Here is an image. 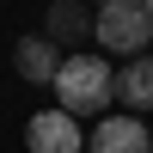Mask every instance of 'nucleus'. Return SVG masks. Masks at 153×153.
<instances>
[{
  "label": "nucleus",
  "instance_id": "nucleus-4",
  "mask_svg": "<svg viewBox=\"0 0 153 153\" xmlns=\"http://www.w3.org/2000/svg\"><path fill=\"white\" fill-rule=\"evenodd\" d=\"M92 25H98V12L86 6V0H49L43 37H49L55 49H68V43H92Z\"/></svg>",
  "mask_w": 153,
  "mask_h": 153
},
{
  "label": "nucleus",
  "instance_id": "nucleus-1",
  "mask_svg": "<svg viewBox=\"0 0 153 153\" xmlns=\"http://www.w3.org/2000/svg\"><path fill=\"white\" fill-rule=\"evenodd\" d=\"M55 98H61V110L68 117H104V104L117 98V74L104 68V55H61V68H55Z\"/></svg>",
  "mask_w": 153,
  "mask_h": 153
},
{
  "label": "nucleus",
  "instance_id": "nucleus-6",
  "mask_svg": "<svg viewBox=\"0 0 153 153\" xmlns=\"http://www.w3.org/2000/svg\"><path fill=\"white\" fill-rule=\"evenodd\" d=\"M55 68H61V49L49 43L43 31H37V37H19V43H12V74H19V80H31V86H49V80H55Z\"/></svg>",
  "mask_w": 153,
  "mask_h": 153
},
{
  "label": "nucleus",
  "instance_id": "nucleus-3",
  "mask_svg": "<svg viewBox=\"0 0 153 153\" xmlns=\"http://www.w3.org/2000/svg\"><path fill=\"white\" fill-rule=\"evenodd\" d=\"M25 147L31 153H86V135H80V123L55 104V110H37V117L25 123Z\"/></svg>",
  "mask_w": 153,
  "mask_h": 153
},
{
  "label": "nucleus",
  "instance_id": "nucleus-9",
  "mask_svg": "<svg viewBox=\"0 0 153 153\" xmlns=\"http://www.w3.org/2000/svg\"><path fill=\"white\" fill-rule=\"evenodd\" d=\"M98 6H117V0H98Z\"/></svg>",
  "mask_w": 153,
  "mask_h": 153
},
{
  "label": "nucleus",
  "instance_id": "nucleus-7",
  "mask_svg": "<svg viewBox=\"0 0 153 153\" xmlns=\"http://www.w3.org/2000/svg\"><path fill=\"white\" fill-rule=\"evenodd\" d=\"M117 98L129 110H153V55H129V68L117 74Z\"/></svg>",
  "mask_w": 153,
  "mask_h": 153
},
{
  "label": "nucleus",
  "instance_id": "nucleus-5",
  "mask_svg": "<svg viewBox=\"0 0 153 153\" xmlns=\"http://www.w3.org/2000/svg\"><path fill=\"white\" fill-rule=\"evenodd\" d=\"M86 153H153V135L135 117H98V129L86 135Z\"/></svg>",
  "mask_w": 153,
  "mask_h": 153
},
{
  "label": "nucleus",
  "instance_id": "nucleus-2",
  "mask_svg": "<svg viewBox=\"0 0 153 153\" xmlns=\"http://www.w3.org/2000/svg\"><path fill=\"white\" fill-rule=\"evenodd\" d=\"M98 49H117V55H147L153 43V19L141 0H117V6H98V25H92Z\"/></svg>",
  "mask_w": 153,
  "mask_h": 153
},
{
  "label": "nucleus",
  "instance_id": "nucleus-8",
  "mask_svg": "<svg viewBox=\"0 0 153 153\" xmlns=\"http://www.w3.org/2000/svg\"><path fill=\"white\" fill-rule=\"evenodd\" d=\"M141 6H147V19H153V0H141Z\"/></svg>",
  "mask_w": 153,
  "mask_h": 153
}]
</instances>
